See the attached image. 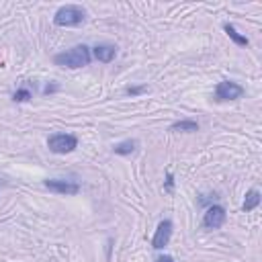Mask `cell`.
<instances>
[{
    "label": "cell",
    "mask_w": 262,
    "mask_h": 262,
    "mask_svg": "<svg viewBox=\"0 0 262 262\" xmlns=\"http://www.w3.org/2000/svg\"><path fill=\"white\" fill-rule=\"evenodd\" d=\"M172 229H174L172 221H170V219H162V221L158 223V227H156L154 237H151V248H154V250H162L164 246H168V242H170V237H172Z\"/></svg>",
    "instance_id": "52a82bcc"
},
{
    "label": "cell",
    "mask_w": 262,
    "mask_h": 262,
    "mask_svg": "<svg viewBox=\"0 0 262 262\" xmlns=\"http://www.w3.org/2000/svg\"><path fill=\"white\" fill-rule=\"evenodd\" d=\"M125 92H127V94H131V96H135V94L147 92V86H129V88H127Z\"/></svg>",
    "instance_id": "5bb4252c"
},
{
    "label": "cell",
    "mask_w": 262,
    "mask_h": 262,
    "mask_svg": "<svg viewBox=\"0 0 262 262\" xmlns=\"http://www.w3.org/2000/svg\"><path fill=\"white\" fill-rule=\"evenodd\" d=\"M86 18V10L78 4H66V6H59L53 14V25L57 27H78L82 25Z\"/></svg>",
    "instance_id": "7a4b0ae2"
},
{
    "label": "cell",
    "mask_w": 262,
    "mask_h": 262,
    "mask_svg": "<svg viewBox=\"0 0 262 262\" xmlns=\"http://www.w3.org/2000/svg\"><path fill=\"white\" fill-rule=\"evenodd\" d=\"M47 147L53 154H70L78 147V137L72 133H53L47 137Z\"/></svg>",
    "instance_id": "3957f363"
},
{
    "label": "cell",
    "mask_w": 262,
    "mask_h": 262,
    "mask_svg": "<svg viewBox=\"0 0 262 262\" xmlns=\"http://www.w3.org/2000/svg\"><path fill=\"white\" fill-rule=\"evenodd\" d=\"M33 98V94H31V90H27V88H18L14 94H12V100L14 102H27V100H31Z\"/></svg>",
    "instance_id": "4fadbf2b"
},
{
    "label": "cell",
    "mask_w": 262,
    "mask_h": 262,
    "mask_svg": "<svg viewBox=\"0 0 262 262\" xmlns=\"http://www.w3.org/2000/svg\"><path fill=\"white\" fill-rule=\"evenodd\" d=\"M45 188H49L55 194H78L80 192V184L74 180H63V178H47Z\"/></svg>",
    "instance_id": "8992f818"
},
{
    "label": "cell",
    "mask_w": 262,
    "mask_h": 262,
    "mask_svg": "<svg viewBox=\"0 0 262 262\" xmlns=\"http://www.w3.org/2000/svg\"><path fill=\"white\" fill-rule=\"evenodd\" d=\"M92 53H94V57L98 61L111 63L115 59V55H117V45H113V43H96L94 49H92Z\"/></svg>",
    "instance_id": "ba28073f"
},
{
    "label": "cell",
    "mask_w": 262,
    "mask_h": 262,
    "mask_svg": "<svg viewBox=\"0 0 262 262\" xmlns=\"http://www.w3.org/2000/svg\"><path fill=\"white\" fill-rule=\"evenodd\" d=\"M244 86L233 82V80H221L217 86H215V100L217 102H227V100H237L244 96Z\"/></svg>",
    "instance_id": "277c9868"
},
{
    "label": "cell",
    "mask_w": 262,
    "mask_h": 262,
    "mask_svg": "<svg viewBox=\"0 0 262 262\" xmlns=\"http://www.w3.org/2000/svg\"><path fill=\"white\" fill-rule=\"evenodd\" d=\"M223 31L227 33V37L235 43V45H239V47H248L250 45V39L246 37V35H242L233 25H229V23H223Z\"/></svg>",
    "instance_id": "9c48e42d"
},
{
    "label": "cell",
    "mask_w": 262,
    "mask_h": 262,
    "mask_svg": "<svg viewBox=\"0 0 262 262\" xmlns=\"http://www.w3.org/2000/svg\"><path fill=\"white\" fill-rule=\"evenodd\" d=\"M156 262H174V258H172V256H168V254H164V256H158V258H156Z\"/></svg>",
    "instance_id": "2e32d148"
},
{
    "label": "cell",
    "mask_w": 262,
    "mask_h": 262,
    "mask_svg": "<svg viewBox=\"0 0 262 262\" xmlns=\"http://www.w3.org/2000/svg\"><path fill=\"white\" fill-rule=\"evenodd\" d=\"M170 131H174V133H194V131H199V123L190 121V119H182V121L172 123Z\"/></svg>",
    "instance_id": "30bf717a"
},
{
    "label": "cell",
    "mask_w": 262,
    "mask_h": 262,
    "mask_svg": "<svg viewBox=\"0 0 262 262\" xmlns=\"http://www.w3.org/2000/svg\"><path fill=\"white\" fill-rule=\"evenodd\" d=\"M135 147H137V139H125V141L115 143V145H113V151H115L117 156H129V154L135 151Z\"/></svg>",
    "instance_id": "7c38bea8"
},
{
    "label": "cell",
    "mask_w": 262,
    "mask_h": 262,
    "mask_svg": "<svg viewBox=\"0 0 262 262\" xmlns=\"http://www.w3.org/2000/svg\"><path fill=\"white\" fill-rule=\"evenodd\" d=\"M92 59L90 55V49L82 43V45H74L72 49H66L57 55H53V63L59 66V68H70V70H76V68H84L88 66Z\"/></svg>",
    "instance_id": "6da1fadb"
},
{
    "label": "cell",
    "mask_w": 262,
    "mask_h": 262,
    "mask_svg": "<svg viewBox=\"0 0 262 262\" xmlns=\"http://www.w3.org/2000/svg\"><path fill=\"white\" fill-rule=\"evenodd\" d=\"M164 188H166V190H172V188H174V176H172V172H168V174H166Z\"/></svg>",
    "instance_id": "9a60e30c"
},
{
    "label": "cell",
    "mask_w": 262,
    "mask_h": 262,
    "mask_svg": "<svg viewBox=\"0 0 262 262\" xmlns=\"http://www.w3.org/2000/svg\"><path fill=\"white\" fill-rule=\"evenodd\" d=\"M227 219V211L223 205H211L207 207L205 215H203V221H201V227L211 231V229H219Z\"/></svg>",
    "instance_id": "5b68a950"
},
{
    "label": "cell",
    "mask_w": 262,
    "mask_h": 262,
    "mask_svg": "<svg viewBox=\"0 0 262 262\" xmlns=\"http://www.w3.org/2000/svg\"><path fill=\"white\" fill-rule=\"evenodd\" d=\"M258 205H260V190H258V188H250V190L246 192L242 211H244V213H250V211H254Z\"/></svg>",
    "instance_id": "8fae6325"
}]
</instances>
